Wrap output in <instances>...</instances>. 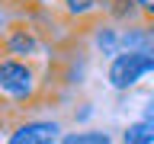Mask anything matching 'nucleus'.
Listing matches in <instances>:
<instances>
[{
  "mask_svg": "<svg viewBox=\"0 0 154 144\" xmlns=\"http://www.w3.org/2000/svg\"><path fill=\"white\" fill-rule=\"evenodd\" d=\"M45 96V67L29 58L0 55V106L35 109Z\"/></svg>",
  "mask_w": 154,
  "mask_h": 144,
  "instance_id": "1",
  "label": "nucleus"
},
{
  "mask_svg": "<svg viewBox=\"0 0 154 144\" xmlns=\"http://www.w3.org/2000/svg\"><path fill=\"white\" fill-rule=\"evenodd\" d=\"M48 51L45 35L38 32L29 19H16L0 32V55H13V58H29V61H42Z\"/></svg>",
  "mask_w": 154,
  "mask_h": 144,
  "instance_id": "2",
  "label": "nucleus"
},
{
  "mask_svg": "<svg viewBox=\"0 0 154 144\" xmlns=\"http://www.w3.org/2000/svg\"><path fill=\"white\" fill-rule=\"evenodd\" d=\"M148 74H154V55L148 51H119L109 58V67H106V80L119 93L138 86Z\"/></svg>",
  "mask_w": 154,
  "mask_h": 144,
  "instance_id": "3",
  "label": "nucleus"
},
{
  "mask_svg": "<svg viewBox=\"0 0 154 144\" xmlns=\"http://www.w3.org/2000/svg\"><path fill=\"white\" fill-rule=\"evenodd\" d=\"M10 144H55L61 141V125L48 122V118H29V122H19L7 138Z\"/></svg>",
  "mask_w": 154,
  "mask_h": 144,
  "instance_id": "4",
  "label": "nucleus"
},
{
  "mask_svg": "<svg viewBox=\"0 0 154 144\" xmlns=\"http://www.w3.org/2000/svg\"><path fill=\"white\" fill-rule=\"evenodd\" d=\"M90 45H93L96 55L112 58L122 51V26L112 22L109 16H96L90 22Z\"/></svg>",
  "mask_w": 154,
  "mask_h": 144,
  "instance_id": "5",
  "label": "nucleus"
},
{
  "mask_svg": "<svg viewBox=\"0 0 154 144\" xmlns=\"http://www.w3.org/2000/svg\"><path fill=\"white\" fill-rule=\"evenodd\" d=\"M122 51H148L154 55V19L141 16L122 26Z\"/></svg>",
  "mask_w": 154,
  "mask_h": 144,
  "instance_id": "6",
  "label": "nucleus"
},
{
  "mask_svg": "<svg viewBox=\"0 0 154 144\" xmlns=\"http://www.w3.org/2000/svg\"><path fill=\"white\" fill-rule=\"evenodd\" d=\"M106 0H61V16L77 26H90L96 16H103Z\"/></svg>",
  "mask_w": 154,
  "mask_h": 144,
  "instance_id": "7",
  "label": "nucleus"
},
{
  "mask_svg": "<svg viewBox=\"0 0 154 144\" xmlns=\"http://www.w3.org/2000/svg\"><path fill=\"white\" fill-rule=\"evenodd\" d=\"M122 141L125 144H154V118L144 115L141 122H132L122 131Z\"/></svg>",
  "mask_w": 154,
  "mask_h": 144,
  "instance_id": "8",
  "label": "nucleus"
},
{
  "mask_svg": "<svg viewBox=\"0 0 154 144\" xmlns=\"http://www.w3.org/2000/svg\"><path fill=\"white\" fill-rule=\"evenodd\" d=\"M61 141H64V144H109V141H112V134L90 128V131H71V134H64Z\"/></svg>",
  "mask_w": 154,
  "mask_h": 144,
  "instance_id": "9",
  "label": "nucleus"
},
{
  "mask_svg": "<svg viewBox=\"0 0 154 144\" xmlns=\"http://www.w3.org/2000/svg\"><path fill=\"white\" fill-rule=\"evenodd\" d=\"M135 3H138V10H141L148 19H154V0H135Z\"/></svg>",
  "mask_w": 154,
  "mask_h": 144,
  "instance_id": "10",
  "label": "nucleus"
},
{
  "mask_svg": "<svg viewBox=\"0 0 154 144\" xmlns=\"http://www.w3.org/2000/svg\"><path fill=\"white\" fill-rule=\"evenodd\" d=\"M148 115L154 118V93H151V103H148Z\"/></svg>",
  "mask_w": 154,
  "mask_h": 144,
  "instance_id": "11",
  "label": "nucleus"
},
{
  "mask_svg": "<svg viewBox=\"0 0 154 144\" xmlns=\"http://www.w3.org/2000/svg\"><path fill=\"white\" fill-rule=\"evenodd\" d=\"M13 3H23V7H32V3H38V0H13Z\"/></svg>",
  "mask_w": 154,
  "mask_h": 144,
  "instance_id": "12",
  "label": "nucleus"
}]
</instances>
